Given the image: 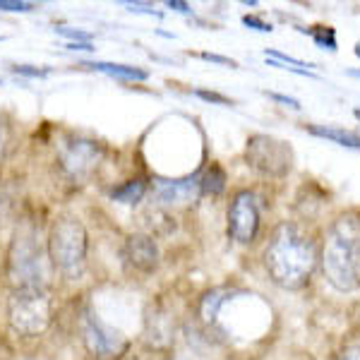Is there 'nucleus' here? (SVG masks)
I'll return each instance as SVG.
<instances>
[{
    "label": "nucleus",
    "instance_id": "obj_1",
    "mask_svg": "<svg viewBox=\"0 0 360 360\" xmlns=\"http://www.w3.org/2000/svg\"><path fill=\"white\" fill-rule=\"evenodd\" d=\"M324 276L336 291L351 293L360 286V214L346 212L329 226L322 248Z\"/></svg>",
    "mask_w": 360,
    "mask_h": 360
},
{
    "label": "nucleus",
    "instance_id": "obj_2",
    "mask_svg": "<svg viewBox=\"0 0 360 360\" xmlns=\"http://www.w3.org/2000/svg\"><path fill=\"white\" fill-rule=\"evenodd\" d=\"M315 245L295 224H281L269 240L264 264L269 276L283 288H300L315 269Z\"/></svg>",
    "mask_w": 360,
    "mask_h": 360
},
{
    "label": "nucleus",
    "instance_id": "obj_3",
    "mask_svg": "<svg viewBox=\"0 0 360 360\" xmlns=\"http://www.w3.org/2000/svg\"><path fill=\"white\" fill-rule=\"evenodd\" d=\"M86 250L89 240L82 221L75 217L58 219L49 236V255L56 269L68 278H79L86 266Z\"/></svg>",
    "mask_w": 360,
    "mask_h": 360
},
{
    "label": "nucleus",
    "instance_id": "obj_4",
    "mask_svg": "<svg viewBox=\"0 0 360 360\" xmlns=\"http://www.w3.org/2000/svg\"><path fill=\"white\" fill-rule=\"evenodd\" d=\"M8 276L15 291L49 286V262L32 229H20L15 233L8 255Z\"/></svg>",
    "mask_w": 360,
    "mask_h": 360
},
{
    "label": "nucleus",
    "instance_id": "obj_5",
    "mask_svg": "<svg viewBox=\"0 0 360 360\" xmlns=\"http://www.w3.org/2000/svg\"><path fill=\"white\" fill-rule=\"evenodd\" d=\"M53 303L46 288H17L8 300V319L22 336H39L49 329Z\"/></svg>",
    "mask_w": 360,
    "mask_h": 360
},
{
    "label": "nucleus",
    "instance_id": "obj_6",
    "mask_svg": "<svg viewBox=\"0 0 360 360\" xmlns=\"http://www.w3.org/2000/svg\"><path fill=\"white\" fill-rule=\"evenodd\" d=\"M245 159L255 171L271 178H281L291 171L293 152L286 142L269 135H252L248 139Z\"/></svg>",
    "mask_w": 360,
    "mask_h": 360
},
{
    "label": "nucleus",
    "instance_id": "obj_7",
    "mask_svg": "<svg viewBox=\"0 0 360 360\" xmlns=\"http://www.w3.org/2000/svg\"><path fill=\"white\" fill-rule=\"evenodd\" d=\"M58 159L63 171L72 180L82 183L96 171V166L103 159V147L94 139L86 137H68L58 144Z\"/></svg>",
    "mask_w": 360,
    "mask_h": 360
},
{
    "label": "nucleus",
    "instance_id": "obj_8",
    "mask_svg": "<svg viewBox=\"0 0 360 360\" xmlns=\"http://www.w3.org/2000/svg\"><path fill=\"white\" fill-rule=\"evenodd\" d=\"M82 339L86 351L96 358H115L127 348L125 336L91 310H84L82 315Z\"/></svg>",
    "mask_w": 360,
    "mask_h": 360
},
{
    "label": "nucleus",
    "instance_id": "obj_9",
    "mask_svg": "<svg viewBox=\"0 0 360 360\" xmlns=\"http://www.w3.org/2000/svg\"><path fill=\"white\" fill-rule=\"evenodd\" d=\"M259 229V207L252 193H238L229 209V233L236 243L255 240Z\"/></svg>",
    "mask_w": 360,
    "mask_h": 360
},
{
    "label": "nucleus",
    "instance_id": "obj_10",
    "mask_svg": "<svg viewBox=\"0 0 360 360\" xmlns=\"http://www.w3.org/2000/svg\"><path fill=\"white\" fill-rule=\"evenodd\" d=\"M173 317L164 305H149L144 315V339L152 348H168L173 344Z\"/></svg>",
    "mask_w": 360,
    "mask_h": 360
},
{
    "label": "nucleus",
    "instance_id": "obj_11",
    "mask_svg": "<svg viewBox=\"0 0 360 360\" xmlns=\"http://www.w3.org/2000/svg\"><path fill=\"white\" fill-rule=\"evenodd\" d=\"M200 193L202 185L197 176L183 180H156L154 183V195L161 205H188V202H195Z\"/></svg>",
    "mask_w": 360,
    "mask_h": 360
},
{
    "label": "nucleus",
    "instance_id": "obj_12",
    "mask_svg": "<svg viewBox=\"0 0 360 360\" xmlns=\"http://www.w3.org/2000/svg\"><path fill=\"white\" fill-rule=\"evenodd\" d=\"M125 257L139 271H154L159 264V248L152 236H130L125 243Z\"/></svg>",
    "mask_w": 360,
    "mask_h": 360
},
{
    "label": "nucleus",
    "instance_id": "obj_13",
    "mask_svg": "<svg viewBox=\"0 0 360 360\" xmlns=\"http://www.w3.org/2000/svg\"><path fill=\"white\" fill-rule=\"evenodd\" d=\"M144 193H147V183L142 178H135V180H127L120 188H115L111 197L115 202H120V205H137L144 197Z\"/></svg>",
    "mask_w": 360,
    "mask_h": 360
},
{
    "label": "nucleus",
    "instance_id": "obj_14",
    "mask_svg": "<svg viewBox=\"0 0 360 360\" xmlns=\"http://www.w3.org/2000/svg\"><path fill=\"white\" fill-rule=\"evenodd\" d=\"M91 70H98V72H106V75H115V77H125V79H147L149 72L147 70H139V68H132V65H120V63H91L86 65Z\"/></svg>",
    "mask_w": 360,
    "mask_h": 360
},
{
    "label": "nucleus",
    "instance_id": "obj_15",
    "mask_svg": "<svg viewBox=\"0 0 360 360\" xmlns=\"http://www.w3.org/2000/svg\"><path fill=\"white\" fill-rule=\"evenodd\" d=\"M307 130L317 137H327L332 142H339L341 147H353V149H360V137L353 135V132H344V130H336V127H319V125H310Z\"/></svg>",
    "mask_w": 360,
    "mask_h": 360
},
{
    "label": "nucleus",
    "instance_id": "obj_16",
    "mask_svg": "<svg viewBox=\"0 0 360 360\" xmlns=\"http://www.w3.org/2000/svg\"><path fill=\"white\" fill-rule=\"evenodd\" d=\"M200 185H202V193H209V195H219L224 193L226 188V173L221 166L212 164L207 168V173L200 178Z\"/></svg>",
    "mask_w": 360,
    "mask_h": 360
},
{
    "label": "nucleus",
    "instance_id": "obj_17",
    "mask_svg": "<svg viewBox=\"0 0 360 360\" xmlns=\"http://www.w3.org/2000/svg\"><path fill=\"white\" fill-rule=\"evenodd\" d=\"M312 39L319 49H329V51H336V39H334V29L332 27H317V29H310Z\"/></svg>",
    "mask_w": 360,
    "mask_h": 360
},
{
    "label": "nucleus",
    "instance_id": "obj_18",
    "mask_svg": "<svg viewBox=\"0 0 360 360\" xmlns=\"http://www.w3.org/2000/svg\"><path fill=\"white\" fill-rule=\"evenodd\" d=\"M60 37H68L70 44H91V34L82 32V29H68V27H60L56 29Z\"/></svg>",
    "mask_w": 360,
    "mask_h": 360
},
{
    "label": "nucleus",
    "instance_id": "obj_19",
    "mask_svg": "<svg viewBox=\"0 0 360 360\" xmlns=\"http://www.w3.org/2000/svg\"><path fill=\"white\" fill-rule=\"evenodd\" d=\"M0 10L5 13H32V3H22V0H0Z\"/></svg>",
    "mask_w": 360,
    "mask_h": 360
},
{
    "label": "nucleus",
    "instance_id": "obj_20",
    "mask_svg": "<svg viewBox=\"0 0 360 360\" xmlns=\"http://www.w3.org/2000/svg\"><path fill=\"white\" fill-rule=\"evenodd\" d=\"M13 70L17 75H27V77H46V75H49V70H39L32 65H15Z\"/></svg>",
    "mask_w": 360,
    "mask_h": 360
},
{
    "label": "nucleus",
    "instance_id": "obj_21",
    "mask_svg": "<svg viewBox=\"0 0 360 360\" xmlns=\"http://www.w3.org/2000/svg\"><path fill=\"white\" fill-rule=\"evenodd\" d=\"M123 8H127L130 13H147V15H159L154 10V5L149 3H123Z\"/></svg>",
    "mask_w": 360,
    "mask_h": 360
},
{
    "label": "nucleus",
    "instance_id": "obj_22",
    "mask_svg": "<svg viewBox=\"0 0 360 360\" xmlns=\"http://www.w3.org/2000/svg\"><path fill=\"white\" fill-rule=\"evenodd\" d=\"M243 25L255 27L257 32H271V25H266V22H262L259 17H250V15H245V17H243Z\"/></svg>",
    "mask_w": 360,
    "mask_h": 360
},
{
    "label": "nucleus",
    "instance_id": "obj_23",
    "mask_svg": "<svg viewBox=\"0 0 360 360\" xmlns=\"http://www.w3.org/2000/svg\"><path fill=\"white\" fill-rule=\"evenodd\" d=\"M8 142H10L8 125H5V123H0V161L5 159V152H8Z\"/></svg>",
    "mask_w": 360,
    "mask_h": 360
},
{
    "label": "nucleus",
    "instance_id": "obj_24",
    "mask_svg": "<svg viewBox=\"0 0 360 360\" xmlns=\"http://www.w3.org/2000/svg\"><path fill=\"white\" fill-rule=\"evenodd\" d=\"M197 96H202L205 101H214V103H221V106H229V98L226 96H219V94H209V91H197Z\"/></svg>",
    "mask_w": 360,
    "mask_h": 360
},
{
    "label": "nucleus",
    "instance_id": "obj_25",
    "mask_svg": "<svg viewBox=\"0 0 360 360\" xmlns=\"http://www.w3.org/2000/svg\"><path fill=\"white\" fill-rule=\"evenodd\" d=\"M202 58H205V60H212V63H221V65L236 68V63L231 60V58H224V56H217V53H202Z\"/></svg>",
    "mask_w": 360,
    "mask_h": 360
},
{
    "label": "nucleus",
    "instance_id": "obj_26",
    "mask_svg": "<svg viewBox=\"0 0 360 360\" xmlns=\"http://www.w3.org/2000/svg\"><path fill=\"white\" fill-rule=\"evenodd\" d=\"M269 96L274 98V101H278V103H288V106H291V108H300V101H298V98H291V96H281V94H274V91H271Z\"/></svg>",
    "mask_w": 360,
    "mask_h": 360
},
{
    "label": "nucleus",
    "instance_id": "obj_27",
    "mask_svg": "<svg viewBox=\"0 0 360 360\" xmlns=\"http://www.w3.org/2000/svg\"><path fill=\"white\" fill-rule=\"evenodd\" d=\"M339 360H360V348L358 346H348L346 351L339 356Z\"/></svg>",
    "mask_w": 360,
    "mask_h": 360
},
{
    "label": "nucleus",
    "instance_id": "obj_28",
    "mask_svg": "<svg viewBox=\"0 0 360 360\" xmlns=\"http://www.w3.org/2000/svg\"><path fill=\"white\" fill-rule=\"evenodd\" d=\"M166 5H168L171 10H178V13H185V15L193 13V10H190V5H188V3H180V0H168Z\"/></svg>",
    "mask_w": 360,
    "mask_h": 360
},
{
    "label": "nucleus",
    "instance_id": "obj_29",
    "mask_svg": "<svg viewBox=\"0 0 360 360\" xmlns=\"http://www.w3.org/2000/svg\"><path fill=\"white\" fill-rule=\"evenodd\" d=\"M5 217H8V202H5V197L0 195V226H3Z\"/></svg>",
    "mask_w": 360,
    "mask_h": 360
},
{
    "label": "nucleus",
    "instance_id": "obj_30",
    "mask_svg": "<svg viewBox=\"0 0 360 360\" xmlns=\"http://www.w3.org/2000/svg\"><path fill=\"white\" fill-rule=\"evenodd\" d=\"M70 51H94V46L91 44H68Z\"/></svg>",
    "mask_w": 360,
    "mask_h": 360
},
{
    "label": "nucleus",
    "instance_id": "obj_31",
    "mask_svg": "<svg viewBox=\"0 0 360 360\" xmlns=\"http://www.w3.org/2000/svg\"><path fill=\"white\" fill-rule=\"evenodd\" d=\"M351 75L353 77H360V70H351Z\"/></svg>",
    "mask_w": 360,
    "mask_h": 360
},
{
    "label": "nucleus",
    "instance_id": "obj_32",
    "mask_svg": "<svg viewBox=\"0 0 360 360\" xmlns=\"http://www.w3.org/2000/svg\"><path fill=\"white\" fill-rule=\"evenodd\" d=\"M356 56L360 58V46H356Z\"/></svg>",
    "mask_w": 360,
    "mask_h": 360
},
{
    "label": "nucleus",
    "instance_id": "obj_33",
    "mask_svg": "<svg viewBox=\"0 0 360 360\" xmlns=\"http://www.w3.org/2000/svg\"><path fill=\"white\" fill-rule=\"evenodd\" d=\"M356 115H358V118H360V111H356Z\"/></svg>",
    "mask_w": 360,
    "mask_h": 360
}]
</instances>
